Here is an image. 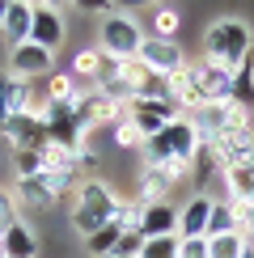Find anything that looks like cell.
<instances>
[{
    "mask_svg": "<svg viewBox=\"0 0 254 258\" xmlns=\"http://www.w3.org/2000/svg\"><path fill=\"white\" fill-rule=\"evenodd\" d=\"M250 169H254V165H250Z\"/></svg>",
    "mask_w": 254,
    "mask_h": 258,
    "instance_id": "cell-38",
    "label": "cell"
},
{
    "mask_svg": "<svg viewBox=\"0 0 254 258\" xmlns=\"http://www.w3.org/2000/svg\"><path fill=\"white\" fill-rule=\"evenodd\" d=\"M13 169H17V178H38L42 174V153H13Z\"/></svg>",
    "mask_w": 254,
    "mask_h": 258,
    "instance_id": "cell-30",
    "label": "cell"
},
{
    "mask_svg": "<svg viewBox=\"0 0 254 258\" xmlns=\"http://www.w3.org/2000/svg\"><path fill=\"white\" fill-rule=\"evenodd\" d=\"M13 220H17V212H13V199H9L5 190H0V233H5Z\"/></svg>",
    "mask_w": 254,
    "mask_h": 258,
    "instance_id": "cell-34",
    "label": "cell"
},
{
    "mask_svg": "<svg viewBox=\"0 0 254 258\" xmlns=\"http://www.w3.org/2000/svg\"><path fill=\"white\" fill-rule=\"evenodd\" d=\"M136 59H140L153 77H161V81L178 77V72L186 68V51L178 47V42H165V38H144V47H140Z\"/></svg>",
    "mask_w": 254,
    "mask_h": 258,
    "instance_id": "cell-6",
    "label": "cell"
},
{
    "mask_svg": "<svg viewBox=\"0 0 254 258\" xmlns=\"http://www.w3.org/2000/svg\"><path fill=\"white\" fill-rule=\"evenodd\" d=\"M199 85H204V106L208 102H229L233 98V68H220V63H199Z\"/></svg>",
    "mask_w": 254,
    "mask_h": 258,
    "instance_id": "cell-14",
    "label": "cell"
},
{
    "mask_svg": "<svg viewBox=\"0 0 254 258\" xmlns=\"http://www.w3.org/2000/svg\"><path fill=\"white\" fill-rule=\"evenodd\" d=\"M81 81L77 77H68V72H51V81H47V102H59V106H77L81 102Z\"/></svg>",
    "mask_w": 254,
    "mask_h": 258,
    "instance_id": "cell-20",
    "label": "cell"
},
{
    "mask_svg": "<svg viewBox=\"0 0 254 258\" xmlns=\"http://www.w3.org/2000/svg\"><path fill=\"white\" fill-rule=\"evenodd\" d=\"M140 258H178V233L174 237H148Z\"/></svg>",
    "mask_w": 254,
    "mask_h": 258,
    "instance_id": "cell-28",
    "label": "cell"
},
{
    "mask_svg": "<svg viewBox=\"0 0 254 258\" xmlns=\"http://www.w3.org/2000/svg\"><path fill=\"white\" fill-rule=\"evenodd\" d=\"M250 47H254V34L241 17H216L204 34V59L220 63V68H233V72L250 59Z\"/></svg>",
    "mask_w": 254,
    "mask_h": 258,
    "instance_id": "cell-1",
    "label": "cell"
},
{
    "mask_svg": "<svg viewBox=\"0 0 254 258\" xmlns=\"http://www.w3.org/2000/svg\"><path fill=\"white\" fill-rule=\"evenodd\" d=\"M174 186V182L165 178V169L161 165H140V174H136V208H153V203H165V190Z\"/></svg>",
    "mask_w": 254,
    "mask_h": 258,
    "instance_id": "cell-12",
    "label": "cell"
},
{
    "mask_svg": "<svg viewBox=\"0 0 254 258\" xmlns=\"http://www.w3.org/2000/svg\"><path fill=\"white\" fill-rule=\"evenodd\" d=\"M0 258H5V245H0Z\"/></svg>",
    "mask_w": 254,
    "mask_h": 258,
    "instance_id": "cell-36",
    "label": "cell"
},
{
    "mask_svg": "<svg viewBox=\"0 0 254 258\" xmlns=\"http://www.w3.org/2000/svg\"><path fill=\"white\" fill-rule=\"evenodd\" d=\"M119 237H123V229L110 220V224H102L98 233H89V237H85V245H89V254H93V258H110V254H114V245H119Z\"/></svg>",
    "mask_w": 254,
    "mask_h": 258,
    "instance_id": "cell-24",
    "label": "cell"
},
{
    "mask_svg": "<svg viewBox=\"0 0 254 258\" xmlns=\"http://www.w3.org/2000/svg\"><path fill=\"white\" fill-rule=\"evenodd\" d=\"M114 77H123V81H127V85L136 89V98H140V93L148 89V81H153V72H148V68H144L140 59H119V68H114Z\"/></svg>",
    "mask_w": 254,
    "mask_h": 258,
    "instance_id": "cell-25",
    "label": "cell"
},
{
    "mask_svg": "<svg viewBox=\"0 0 254 258\" xmlns=\"http://www.w3.org/2000/svg\"><path fill=\"white\" fill-rule=\"evenodd\" d=\"M178 26H182L178 9H153V17H148V30H144V34H148V38H165V42H174Z\"/></svg>",
    "mask_w": 254,
    "mask_h": 258,
    "instance_id": "cell-23",
    "label": "cell"
},
{
    "mask_svg": "<svg viewBox=\"0 0 254 258\" xmlns=\"http://www.w3.org/2000/svg\"><path fill=\"white\" fill-rule=\"evenodd\" d=\"M195 148H199V132H195V123L182 114V119H174L161 136L148 140L140 157L148 161V165H161V161H190Z\"/></svg>",
    "mask_w": 254,
    "mask_h": 258,
    "instance_id": "cell-4",
    "label": "cell"
},
{
    "mask_svg": "<svg viewBox=\"0 0 254 258\" xmlns=\"http://www.w3.org/2000/svg\"><path fill=\"white\" fill-rule=\"evenodd\" d=\"M0 136L13 144V153H42V148L51 144V140H47V123H42V114H38V110L13 114V119L0 127Z\"/></svg>",
    "mask_w": 254,
    "mask_h": 258,
    "instance_id": "cell-5",
    "label": "cell"
},
{
    "mask_svg": "<svg viewBox=\"0 0 254 258\" xmlns=\"http://www.w3.org/2000/svg\"><path fill=\"white\" fill-rule=\"evenodd\" d=\"M144 21H136L132 13L114 5H102V17H98V47L102 55H114V59H136L144 47Z\"/></svg>",
    "mask_w": 254,
    "mask_h": 258,
    "instance_id": "cell-2",
    "label": "cell"
},
{
    "mask_svg": "<svg viewBox=\"0 0 254 258\" xmlns=\"http://www.w3.org/2000/svg\"><path fill=\"white\" fill-rule=\"evenodd\" d=\"M77 212H72V229L81 233V237H89V233H98L102 224H110L114 216V208H119V195H114L106 182L98 178H89V182H81L77 186Z\"/></svg>",
    "mask_w": 254,
    "mask_h": 258,
    "instance_id": "cell-3",
    "label": "cell"
},
{
    "mask_svg": "<svg viewBox=\"0 0 254 258\" xmlns=\"http://www.w3.org/2000/svg\"><path fill=\"white\" fill-rule=\"evenodd\" d=\"M178 258H208V237H178Z\"/></svg>",
    "mask_w": 254,
    "mask_h": 258,
    "instance_id": "cell-32",
    "label": "cell"
},
{
    "mask_svg": "<svg viewBox=\"0 0 254 258\" xmlns=\"http://www.w3.org/2000/svg\"><path fill=\"white\" fill-rule=\"evenodd\" d=\"M0 17H5V0H0Z\"/></svg>",
    "mask_w": 254,
    "mask_h": 258,
    "instance_id": "cell-35",
    "label": "cell"
},
{
    "mask_svg": "<svg viewBox=\"0 0 254 258\" xmlns=\"http://www.w3.org/2000/svg\"><path fill=\"white\" fill-rule=\"evenodd\" d=\"M123 114H127V106L110 102L102 89H85V93H81V102H77V119H81L85 132H93L98 123H110V127H114Z\"/></svg>",
    "mask_w": 254,
    "mask_h": 258,
    "instance_id": "cell-7",
    "label": "cell"
},
{
    "mask_svg": "<svg viewBox=\"0 0 254 258\" xmlns=\"http://www.w3.org/2000/svg\"><path fill=\"white\" fill-rule=\"evenodd\" d=\"M51 63H55V55H51V51L34 47V42H21V47L9 51V77H17V81L51 77Z\"/></svg>",
    "mask_w": 254,
    "mask_h": 258,
    "instance_id": "cell-8",
    "label": "cell"
},
{
    "mask_svg": "<svg viewBox=\"0 0 254 258\" xmlns=\"http://www.w3.org/2000/svg\"><path fill=\"white\" fill-rule=\"evenodd\" d=\"M114 144H119L123 153H144V136L136 132V123L127 119V114H123L119 123H114Z\"/></svg>",
    "mask_w": 254,
    "mask_h": 258,
    "instance_id": "cell-26",
    "label": "cell"
},
{
    "mask_svg": "<svg viewBox=\"0 0 254 258\" xmlns=\"http://www.w3.org/2000/svg\"><path fill=\"white\" fill-rule=\"evenodd\" d=\"M64 34H68V26H64L59 9H55V5H34V21H30V42L55 55V47L64 42Z\"/></svg>",
    "mask_w": 254,
    "mask_h": 258,
    "instance_id": "cell-9",
    "label": "cell"
},
{
    "mask_svg": "<svg viewBox=\"0 0 254 258\" xmlns=\"http://www.w3.org/2000/svg\"><path fill=\"white\" fill-rule=\"evenodd\" d=\"M208 258H241V233L212 237V241H208Z\"/></svg>",
    "mask_w": 254,
    "mask_h": 258,
    "instance_id": "cell-27",
    "label": "cell"
},
{
    "mask_svg": "<svg viewBox=\"0 0 254 258\" xmlns=\"http://www.w3.org/2000/svg\"><path fill=\"white\" fill-rule=\"evenodd\" d=\"M110 258H123V254H110Z\"/></svg>",
    "mask_w": 254,
    "mask_h": 258,
    "instance_id": "cell-37",
    "label": "cell"
},
{
    "mask_svg": "<svg viewBox=\"0 0 254 258\" xmlns=\"http://www.w3.org/2000/svg\"><path fill=\"white\" fill-rule=\"evenodd\" d=\"M17 203H21V208H30V212H51L59 199L47 190V182H42V178H17Z\"/></svg>",
    "mask_w": 254,
    "mask_h": 258,
    "instance_id": "cell-17",
    "label": "cell"
},
{
    "mask_svg": "<svg viewBox=\"0 0 254 258\" xmlns=\"http://www.w3.org/2000/svg\"><path fill=\"white\" fill-rule=\"evenodd\" d=\"M237 233H241V237H254V203L237 208Z\"/></svg>",
    "mask_w": 254,
    "mask_h": 258,
    "instance_id": "cell-33",
    "label": "cell"
},
{
    "mask_svg": "<svg viewBox=\"0 0 254 258\" xmlns=\"http://www.w3.org/2000/svg\"><path fill=\"white\" fill-rule=\"evenodd\" d=\"M68 77L77 81H102V47H81L68 63Z\"/></svg>",
    "mask_w": 254,
    "mask_h": 258,
    "instance_id": "cell-19",
    "label": "cell"
},
{
    "mask_svg": "<svg viewBox=\"0 0 254 258\" xmlns=\"http://www.w3.org/2000/svg\"><path fill=\"white\" fill-rule=\"evenodd\" d=\"M190 174H195V182H212V178L220 182V157H216L212 144H204V140H199L195 157H190Z\"/></svg>",
    "mask_w": 254,
    "mask_h": 258,
    "instance_id": "cell-21",
    "label": "cell"
},
{
    "mask_svg": "<svg viewBox=\"0 0 254 258\" xmlns=\"http://www.w3.org/2000/svg\"><path fill=\"white\" fill-rule=\"evenodd\" d=\"M140 250H144V233H140V229H123V237H119V245H114V254L140 258Z\"/></svg>",
    "mask_w": 254,
    "mask_h": 258,
    "instance_id": "cell-31",
    "label": "cell"
},
{
    "mask_svg": "<svg viewBox=\"0 0 254 258\" xmlns=\"http://www.w3.org/2000/svg\"><path fill=\"white\" fill-rule=\"evenodd\" d=\"M13 89H17V77H9V72H0V127L13 119Z\"/></svg>",
    "mask_w": 254,
    "mask_h": 258,
    "instance_id": "cell-29",
    "label": "cell"
},
{
    "mask_svg": "<svg viewBox=\"0 0 254 258\" xmlns=\"http://www.w3.org/2000/svg\"><path fill=\"white\" fill-rule=\"evenodd\" d=\"M229 233H237V203L229 199H212V216H208V233L204 237H229Z\"/></svg>",
    "mask_w": 254,
    "mask_h": 258,
    "instance_id": "cell-18",
    "label": "cell"
},
{
    "mask_svg": "<svg viewBox=\"0 0 254 258\" xmlns=\"http://www.w3.org/2000/svg\"><path fill=\"white\" fill-rule=\"evenodd\" d=\"M169 98L178 102V110L190 114L204 106V85H199V63H186L178 77H169Z\"/></svg>",
    "mask_w": 254,
    "mask_h": 258,
    "instance_id": "cell-11",
    "label": "cell"
},
{
    "mask_svg": "<svg viewBox=\"0 0 254 258\" xmlns=\"http://www.w3.org/2000/svg\"><path fill=\"white\" fill-rule=\"evenodd\" d=\"M0 245H5V258H38V237L26 220H13L5 233H0Z\"/></svg>",
    "mask_w": 254,
    "mask_h": 258,
    "instance_id": "cell-16",
    "label": "cell"
},
{
    "mask_svg": "<svg viewBox=\"0 0 254 258\" xmlns=\"http://www.w3.org/2000/svg\"><path fill=\"white\" fill-rule=\"evenodd\" d=\"M30 21H34V5L26 0H5V17H0V38L9 42V51L30 42Z\"/></svg>",
    "mask_w": 254,
    "mask_h": 258,
    "instance_id": "cell-10",
    "label": "cell"
},
{
    "mask_svg": "<svg viewBox=\"0 0 254 258\" xmlns=\"http://www.w3.org/2000/svg\"><path fill=\"white\" fill-rule=\"evenodd\" d=\"M140 233L148 237H174L178 233V208L174 203H153V208H140Z\"/></svg>",
    "mask_w": 254,
    "mask_h": 258,
    "instance_id": "cell-13",
    "label": "cell"
},
{
    "mask_svg": "<svg viewBox=\"0 0 254 258\" xmlns=\"http://www.w3.org/2000/svg\"><path fill=\"white\" fill-rule=\"evenodd\" d=\"M208 216H212V195H195L178 212V237H204L208 233Z\"/></svg>",
    "mask_w": 254,
    "mask_h": 258,
    "instance_id": "cell-15",
    "label": "cell"
},
{
    "mask_svg": "<svg viewBox=\"0 0 254 258\" xmlns=\"http://www.w3.org/2000/svg\"><path fill=\"white\" fill-rule=\"evenodd\" d=\"M229 102H237V106H246V110H254V55L241 63L237 72H233V98Z\"/></svg>",
    "mask_w": 254,
    "mask_h": 258,
    "instance_id": "cell-22",
    "label": "cell"
}]
</instances>
